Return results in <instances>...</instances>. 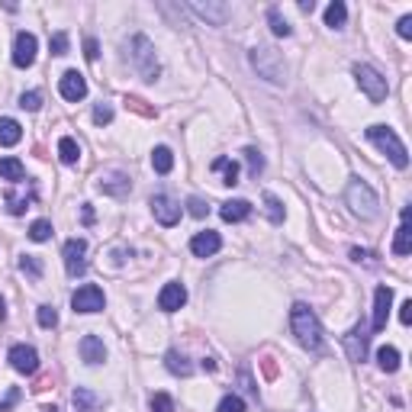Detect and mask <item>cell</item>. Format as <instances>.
I'll use <instances>...</instances> for the list:
<instances>
[{
  "label": "cell",
  "mask_w": 412,
  "mask_h": 412,
  "mask_svg": "<svg viewBox=\"0 0 412 412\" xmlns=\"http://www.w3.org/2000/svg\"><path fill=\"white\" fill-rule=\"evenodd\" d=\"M59 91H61V97H65V100H71V103L84 100V97H87L84 75H81V71H65V75H61V81H59Z\"/></svg>",
  "instance_id": "16"
},
{
  "label": "cell",
  "mask_w": 412,
  "mask_h": 412,
  "mask_svg": "<svg viewBox=\"0 0 412 412\" xmlns=\"http://www.w3.org/2000/svg\"><path fill=\"white\" fill-rule=\"evenodd\" d=\"M393 306V287H377L374 290V332H383Z\"/></svg>",
  "instance_id": "15"
},
{
  "label": "cell",
  "mask_w": 412,
  "mask_h": 412,
  "mask_svg": "<svg viewBox=\"0 0 412 412\" xmlns=\"http://www.w3.org/2000/svg\"><path fill=\"white\" fill-rule=\"evenodd\" d=\"M75 406H77V412H91L97 406V396L91 390H75Z\"/></svg>",
  "instance_id": "37"
},
{
  "label": "cell",
  "mask_w": 412,
  "mask_h": 412,
  "mask_svg": "<svg viewBox=\"0 0 412 412\" xmlns=\"http://www.w3.org/2000/svg\"><path fill=\"white\" fill-rule=\"evenodd\" d=\"M3 200H7V210L13 213V216H20V213L29 210V203H33V194H29V197H20V194H13V190H7V197H3Z\"/></svg>",
  "instance_id": "31"
},
{
  "label": "cell",
  "mask_w": 412,
  "mask_h": 412,
  "mask_svg": "<svg viewBox=\"0 0 412 412\" xmlns=\"http://www.w3.org/2000/svg\"><path fill=\"white\" fill-rule=\"evenodd\" d=\"M248 59H252V68L258 71V77H264L268 84H284L287 81V65H284L277 49H270V45H254Z\"/></svg>",
  "instance_id": "2"
},
{
  "label": "cell",
  "mask_w": 412,
  "mask_h": 412,
  "mask_svg": "<svg viewBox=\"0 0 412 412\" xmlns=\"http://www.w3.org/2000/svg\"><path fill=\"white\" fill-rule=\"evenodd\" d=\"M7 358H10V367L17 370V374H26V377H33L36 370H39V354H36L33 345H13Z\"/></svg>",
  "instance_id": "11"
},
{
  "label": "cell",
  "mask_w": 412,
  "mask_h": 412,
  "mask_svg": "<svg viewBox=\"0 0 412 412\" xmlns=\"http://www.w3.org/2000/svg\"><path fill=\"white\" fill-rule=\"evenodd\" d=\"M84 55H87V61H97V55H100V43H97V39H84Z\"/></svg>",
  "instance_id": "45"
},
{
  "label": "cell",
  "mask_w": 412,
  "mask_h": 412,
  "mask_svg": "<svg viewBox=\"0 0 412 412\" xmlns=\"http://www.w3.org/2000/svg\"><path fill=\"white\" fill-rule=\"evenodd\" d=\"M87 242L84 238H68L65 248H61V258H65V270L71 277H81L87 270Z\"/></svg>",
  "instance_id": "8"
},
{
  "label": "cell",
  "mask_w": 412,
  "mask_h": 412,
  "mask_svg": "<svg viewBox=\"0 0 412 412\" xmlns=\"http://www.w3.org/2000/svg\"><path fill=\"white\" fill-rule=\"evenodd\" d=\"M43 412H59V409H55V406H45V409Z\"/></svg>",
  "instance_id": "54"
},
{
  "label": "cell",
  "mask_w": 412,
  "mask_h": 412,
  "mask_svg": "<svg viewBox=\"0 0 412 412\" xmlns=\"http://www.w3.org/2000/svg\"><path fill=\"white\" fill-rule=\"evenodd\" d=\"M20 270L39 280V277H43V261L36 258V254H23V258H20Z\"/></svg>",
  "instance_id": "32"
},
{
  "label": "cell",
  "mask_w": 412,
  "mask_h": 412,
  "mask_svg": "<svg viewBox=\"0 0 412 412\" xmlns=\"http://www.w3.org/2000/svg\"><path fill=\"white\" fill-rule=\"evenodd\" d=\"M77 351H81L84 364H103V361H107V348H103V342L97 335H84V338H81Z\"/></svg>",
  "instance_id": "19"
},
{
  "label": "cell",
  "mask_w": 412,
  "mask_h": 412,
  "mask_svg": "<svg viewBox=\"0 0 412 412\" xmlns=\"http://www.w3.org/2000/svg\"><path fill=\"white\" fill-rule=\"evenodd\" d=\"M93 123H97V126H107V123H113V107H107V103L93 107Z\"/></svg>",
  "instance_id": "41"
},
{
  "label": "cell",
  "mask_w": 412,
  "mask_h": 412,
  "mask_svg": "<svg viewBox=\"0 0 412 412\" xmlns=\"http://www.w3.org/2000/svg\"><path fill=\"white\" fill-rule=\"evenodd\" d=\"M264 206H268V216H270V222L277 226V222H284V203L277 200L274 194H264Z\"/></svg>",
  "instance_id": "33"
},
{
  "label": "cell",
  "mask_w": 412,
  "mask_h": 412,
  "mask_svg": "<svg viewBox=\"0 0 412 412\" xmlns=\"http://www.w3.org/2000/svg\"><path fill=\"white\" fill-rule=\"evenodd\" d=\"M377 364L383 374H396V370H399V351H396L393 345H383L377 351Z\"/></svg>",
  "instance_id": "25"
},
{
  "label": "cell",
  "mask_w": 412,
  "mask_h": 412,
  "mask_svg": "<svg viewBox=\"0 0 412 412\" xmlns=\"http://www.w3.org/2000/svg\"><path fill=\"white\" fill-rule=\"evenodd\" d=\"M152 168L158 171V174H168L171 168H174V155H171V148H165V145H158L152 152Z\"/></svg>",
  "instance_id": "29"
},
{
  "label": "cell",
  "mask_w": 412,
  "mask_h": 412,
  "mask_svg": "<svg viewBox=\"0 0 412 412\" xmlns=\"http://www.w3.org/2000/svg\"><path fill=\"white\" fill-rule=\"evenodd\" d=\"M245 161H248V174L258 177L264 171V158H261L258 148H245Z\"/></svg>",
  "instance_id": "36"
},
{
  "label": "cell",
  "mask_w": 412,
  "mask_h": 412,
  "mask_svg": "<svg viewBox=\"0 0 412 412\" xmlns=\"http://www.w3.org/2000/svg\"><path fill=\"white\" fill-rule=\"evenodd\" d=\"M268 23H270V29H274V36H284V39H287V36H293V26H290L284 17H280V10H277V7H270V10H268Z\"/></svg>",
  "instance_id": "30"
},
{
  "label": "cell",
  "mask_w": 412,
  "mask_h": 412,
  "mask_svg": "<svg viewBox=\"0 0 412 412\" xmlns=\"http://www.w3.org/2000/svg\"><path fill=\"white\" fill-rule=\"evenodd\" d=\"M348 20V7L342 3V0H335V3H328L326 7V26L328 29H342Z\"/></svg>",
  "instance_id": "26"
},
{
  "label": "cell",
  "mask_w": 412,
  "mask_h": 412,
  "mask_svg": "<svg viewBox=\"0 0 412 412\" xmlns=\"http://www.w3.org/2000/svg\"><path fill=\"white\" fill-rule=\"evenodd\" d=\"M184 303H187V287L184 284L171 280V284L161 287V293H158V310L161 312H177V310H184Z\"/></svg>",
  "instance_id": "14"
},
{
  "label": "cell",
  "mask_w": 412,
  "mask_h": 412,
  "mask_svg": "<svg viewBox=\"0 0 412 412\" xmlns=\"http://www.w3.org/2000/svg\"><path fill=\"white\" fill-rule=\"evenodd\" d=\"M165 367H168L171 374H177V377H190V374H194V364L187 361L181 351H168V354H165Z\"/></svg>",
  "instance_id": "23"
},
{
  "label": "cell",
  "mask_w": 412,
  "mask_h": 412,
  "mask_svg": "<svg viewBox=\"0 0 412 412\" xmlns=\"http://www.w3.org/2000/svg\"><path fill=\"white\" fill-rule=\"evenodd\" d=\"M290 328H293L296 342L303 348H310V351H316L322 345V326L316 319V312L306 303H293V310H290Z\"/></svg>",
  "instance_id": "1"
},
{
  "label": "cell",
  "mask_w": 412,
  "mask_h": 412,
  "mask_svg": "<svg viewBox=\"0 0 412 412\" xmlns=\"http://www.w3.org/2000/svg\"><path fill=\"white\" fill-rule=\"evenodd\" d=\"M261 367H264V377L268 380L277 377V364H274V358H261Z\"/></svg>",
  "instance_id": "47"
},
{
  "label": "cell",
  "mask_w": 412,
  "mask_h": 412,
  "mask_svg": "<svg viewBox=\"0 0 412 412\" xmlns=\"http://www.w3.org/2000/svg\"><path fill=\"white\" fill-rule=\"evenodd\" d=\"M148 406H152V412H174V399L168 393H155Z\"/></svg>",
  "instance_id": "39"
},
{
  "label": "cell",
  "mask_w": 412,
  "mask_h": 412,
  "mask_svg": "<svg viewBox=\"0 0 412 412\" xmlns=\"http://www.w3.org/2000/svg\"><path fill=\"white\" fill-rule=\"evenodd\" d=\"M219 216L226 219V222H242V219L252 216V203L248 200H226L219 206Z\"/></svg>",
  "instance_id": "21"
},
{
  "label": "cell",
  "mask_w": 412,
  "mask_h": 412,
  "mask_svg": "<svg viewBox=\"0 0 412 412\" xmlns=\"http://www.w3.org/2000/svg\"><path fill=\"white\" fill-rule=\"evenodd\" d=\"M351 258L358 261V264H361V261H367V264H370V258H374V254L364 252V248H351Z\"/></svg>",
  "instance_id": "50"
},
{
  "label": "cell",
  "mask_w": 412,
  "mask_h": 412,
  "mask_svg": "<svg viewBox=\"0 0 412 412\" xmlns=\"http://www.w3.org/2000/svg\"><path fill=\"white\" fill-rule=\"evenodd\" d=\"M351 71H354V81H358V87L367 93V100H370V103H383V100H387V93H390L387 77L380 75L377 68H370V65H354Z\"/></svg>",
  "instance_id": "6"
},
{
  "label": "cell",
  "mask_w": 412,
  "mask_h": 412,
  "mask_svg": "<svg viewBox=\"0 0 412 412\" xmlns=\"http://www.w3.org/2000/svg\"><path fill=\"white\" fill-rule=\"evenodd\" d=\"M59 155L65 165H77V158H81V145L71 139V135H65V139H59Z\"/></svg>",
  "instance_id": "28"
},
{
  "label": "cell",
  "mask_w": 412,
  "mask_h": 412,
  "mask_svg": "<svg viewBox=\"0 0 412 412\" xmlns=\"http://www.w3.org/2000/svg\"><path fill=\"white\" fill-rule=\"evenodd\" d=\"M187 206H190V216H197V219H203L206 213H210V206H206L200 197H190V200H187Z\"/></svg>",
  "instance_id": "43"
},
{
  "label": "cell",
  "mask_w": 412,
  "mask_h": 412,
  "mask_svg": "<svg viewBox=\"0 0 412 412\" xmlns=\"http://www.w3.org/2000/svg\"><path fill=\"white\" fill-rule=\"evenodd\" d=\"M364 135H367L370 142L377 145L380 152L387 155V158L393 161V165H396L399 171H406V168H409V152H406V145L399 142V135H396L390 126H370Z\"/></svg>",
  "instance_id": "3"
},
{
  "label": "cell",
  "mask_w": 412,
  "mask_h": 412,
  "mask_svg": "<svg viewBox=\"0 0 412 412\" xmlns=\"http://www.w3.org/2000/svg\"><path fill=\"white\" fill-rule=\"evenodd\" d=\"M0 177L3 181H10V184H20L26 177V168L20 158H0Z\"/></svg>",
  "instance_id": "24"
},
{
  "label": "cell",
  "mask_w": 412,
  "mask_h": 412,
  "mask_svg": "<svg viewBox=\"0 0 412 412\" xmlns=\"http://www.w3.org/2000/svg\"><path fill=\"white\" fill-rule=\"evenodd\" d=\"M20 139H23V126H20L17 119H10V116H3L0 119V145H17Z\"/></svg>",
  "instance_id": "22"
},
{
  "label": "cell",
  "mask_w": 412,
  "mask_h": 412,
  "mask_svg": "<svg viewBox=\"0 0 412 412\" xmlns=\"http://www.w3.org/2000/svg\"><path fill=\"white\" fill-rule=\"evenodd\" d=\"M216 412H245V399H242V396H236V393H229V396L219 399Z\"/></svg>",
  "instance_id": "34"
},
{
  "label": "cell",
  "mask_w": 412,
  "mask_h": 412,
  "mask_svg": "<svg viewBox=\"0 0 412 412\" xmlns=\"http://www.w3.org/2000/svg\"><path fill=\"white\" fill-rule=\"evenodd\" d=\"M148 206H152V216L158 219L161 226L171 229V226H177V222H181V203L171 200L168 194H155Z\"/></svg>",
  "instance_id": "10"
},
{
  "label": "cell",
  "mask_w": 412,
  "mask_h": 412,
  "mask_svg": "<svg viewBox=\"0 0 412 412\" xmlns=\"http://www.w3.org/2000/svg\"><path fill=\"white\" fill-rule=\"evenodd\" d=\"M103 303H107V296H103V290L97 284L77 287L75 296H71V306H75V312H84V316H91V312H100Z\"/></svg>",
  "instance_id": "7"
},
{
  "label": "cell",
  "mask_w": 412,
  "mask_h": 412,
  "mask_svg": "<svg viewBox=\"0 0 412 412\" xmlns=\"http://www.w3.org/2000/svg\"><path fill=\"white\" fill-rule=\"evenodd\" d=\"M49 236H52V222H49V219H36L33 226H29V238H33V242H45Z\"/></svg>",
  "instance_id": "35"
},
{
  "label": "cell",
  "mask_w": 412,
  "mask_h": 412,
  "mask_svg": "<svg viewBox=\"0 0 412 412\" xmlns=\"http://www.w3.org/2000/svg\"><path fill=\"white\" fill-rule=\"evenodd\" d=\"M49 45H52V55H65L68 52V33H55L49 39Z\"/></svg>",
  "instance_id": "42"
},
{
  "label": "cell",
  "mask_w": 412,
  "mask_h": 412,
  "mask_svg": "<svg viewBox=\"0 0 412 412\" xmlns=\"http://www.w3.org/2000/svg\"><path fill=\"white\" fill-rule=\"evenodd\" d=\"M39 326L43 328L59 326V312H55V306H39Z\"/></svg>",
  "instance_id": "38"
},
{
  "label": "cell",
  "mask_w": 412,
  "mask_h": 412,
  "mask_svg": "<svg viewBox=\"0 0 412 412\" xmlns=\"http://www.w3.org/2000/svg\"><path fill=\"white\" fill-rule=\"evenodd\" d=\"M367 342H370V335H367V326H364V322H358V326H354L351 332L342 338V345H345L348 358H351L354 364L367 361Z\"/></svg>",
  "instance_id": "9"
},
{
  "label": "cell",
  "mask_w": 412,
  "mask_h": 412,
  "mask_svg": "<svg viewBox=\"0 0 412 412\" xmlns=\"http://www.w3.org/2000/svg\"><path fill=\"white\" fill-rule=\"evenodd\" d=\"M97 190L107 197L123 200V197H129L132 184H129V174H123V171H107V174H100V181H97Z\"/></svg>",
  "instance_id": "12"
},
{
  "label": "cell",
  "mask_w": 412,
  "mask_h": 412,
  "mask_svg": "<svg viewBox=\"0 0 412 412\" xmlns=\"http://www.w3.org/2000/svg\"><path fill=\"white\" fill-rule=\"evenodd\" d=\"M187 10L197 13L200 20H206V23H213V26H222L229 20V7H226V3H200V0H197V3H190Z\"/></svg>",
  "instance_id": "18"
},
{
  "label": "cell",
  "mask_w": 412,
  "mask_h": 412,
  "mask_svg": "<svg viewBox=\"0 0 412 412\" xmlns=\"http://www.w3.org/2000/svg\"><path fill=\"white\" fill-rule=\"evenodd\" d=\"M213 171H219V174H222V184H226V187H236L238 184V165H236V161L216 158V161H213Z\"/></svg>",
  "instance_id": "27"
},
{
  "label": "cell",
  "mask_w": 412,
  "mask_h": 412,
  "mask_svg": "<svg viewBox=\"0 0 412 412\" xmlns=\"http://www.w3.org/2000/svg\"><path fill=\"white\" fill-rule=\"evenodd\" d=\"M219 248H222V238H219V232H213V229L197 232V236L190 238V252H194L197 258H213Z\"/></svg>",
  "instance_id": "17"
},
{
  "label": "cell",
  "mask_w": 412,
  "mask_h": 412,
  "mask_svg": "<svg viewBox=\"0 0 412 412\" xmlns=\"http://www.w3.org/2000/svg\"><path fill=\"white\" fill-rule=\"evenodd\" d=\"M126 107L135 109V113H142V116H155V109L145 107V100H139V97H126Z\"/></svg>",
  "instance_id": "44"
},
{
  "label": "cell",
  "mask_w": 412,
  "mask_h": 412,
  "mask_svg": "<svg viewBox=\"0 0 412 412\" xmlns=\"http://www.w3.org/2000/svg\"><path fill=\"white\" fill-rule=\"evenodd\" d=\"M300 10H303V13H312V10H316V3H312V0H303V3H300Z\"/></svg>",
  "instance_id": "52"
},
{
  "label": "cell",
  "mask_w": 412,
  "mask_h": 412,
  "mask_svg": "<svg viewBox=\"0 0 412 412\" xmlns=\"http://www.w3.org/2000/svg\"><path fill=\"white\" fill-rule=\"evenodd\" d=\"M20 107H23V109H29V113H36V109L43 107V93H39V91L23 93V97H20Z\"/></svg>",
  "instance_id": "40"
},
{
  "label": "cell",
  "mask_w": 412,
  "mask_h": 412,
  "mask_svg": "<svg viewBox=\"0 0 412 412\" xmlns=\"http://www.w3.org/2000/svg\"><path fill=\"white\" fill-rule=\"evenodd\" d=\"M36 52H39L36 36L33 33H17V39H13V65H17V68H29L36 61Z\"/></svg>",
  "instance_id": "13"
},
{
  "label": "cell",
  "mask_w": 412,
  "mask_h": 412,
  "mask_svg": "<svg viewBox=\"0 0 412 412\" xmlns=\"http://www.w3.org/2000/svg\"><path fill=\"white\" fill-rule=\"evenodd\" d=\"M129 59H132V65H135V71L145 77V81H155L158 77V59H155V45H152V39L148 36H132L129 39Z\"/></svg>",
  "instance_id": "4"
},
{
  "label": "cell",
  "mask_w": 412,
  "mask_h": 412,
  "mask_svg": "<svg viewBox=\"0 0 412 412\" xmlns=\"http://www.w3.org/2000/svg\"><path fill=\"white\" fill-rule=\"evenodd\" d=\"M0 319H7V310H3V296H0Z\"/></svg>",
  "instance_id": "53"
},
{
  "label": "cell",
  "mask_w": 412,
  "mask_h": 412,
  "mask_svg": "<svg viewBox=\"0 0 412 412\" xmlns=\"http://www.w3.org/2000/svg\"><path fill=\"white\" fill-rule=\"evenodd\" d=\"M396 33H399V39H412V17L399 20V23H396Z\"/></svg>",
  "instance_id": "46"
},
{
  "label": "cell",
  "mask_w": 412,
  "mask_h": 412,
  "mask_svg": "<svg viewBox=\"0 0 412 412\" xmlns=\"http://www.w3.org/2000/svg\"><path fill=\"white\" fill-rule=\"evenodd\" d=\"M81 213H84V222L91 226V222H93V210H91V203H84V210H81Z\"/></svg>",
  "instance_id": "51"
},
{
  "label": "cell",
  "mask_w": 412,
  "mask_h": 412,
  "mask_svg": "<svg viewBox=\"0 0 412 412\" xmlns=\"http://www.w3.org/2000/svg\"><path fill=\"white\" fill-rule=\"evenodd\" d=\"M345 200H348V206H351L354 213L361 219H374L380 213V203H377V194L370 190V184H364L361 177H354L351 184H348V190H345Z\"/></svg>",
  "instance_id": "5"
},
{
  "label": "cell",
  "mask_w": 412,
  "mask_h": 412,
  "mask_svg": "<svg viewBox=\"0 0 412 412\" xmlns=\"http://www.w3.org/2000/svg\"><path fill=\"white\" fill-rule=\"evenodd\" d=\"M412 252V229H409V206L403 210V222L396 229V242H393V254L396 258H406Z\"/></svg>",
  "instance_id": "20"
},
{
  "label": "cell",
  "mask_w": 412,
  "mask_h": 412,
  "mask_svg": "<svg viewBox=\"0 0 412 412\" xmlns=\"http://www.w3.org/2000/svg\"><path fill=\"white\" fill-rule=\"evenodd\" d=\"M399 322H403V326H409L412 322V300H406V303L399 306Z\"/></svg>",
  "instance_id": "48"
},
{
  "label": "cell",
  "mask_w": 412,
  "mask_h": 412,
  "mask_svg": "<svg viewBox=\"0 0 412 412\" xmlns=\"http://www.w3.org/2000/svg\"><path fill=\"white\" fill-rule=\"evenodd\" d=\"M17 399H20V390H10V396H7V399H3V403H0V412H7L10 406L17 403Z\"/></svg>",
  "instance_id": "49"
}]
</instances>
